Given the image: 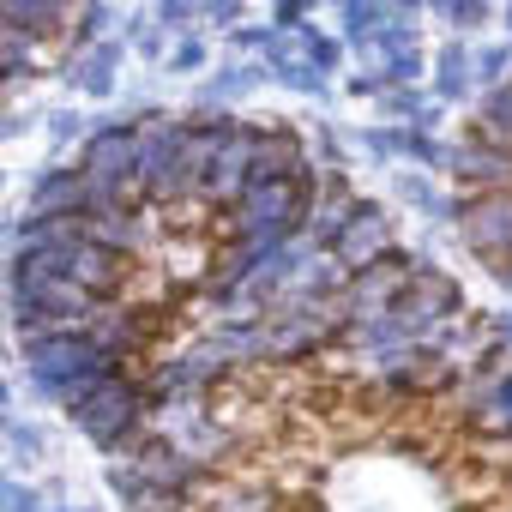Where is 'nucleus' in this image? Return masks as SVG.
<instances>
[{
    "label": "nucleus",
    "mask_w": 512,
    "mask_h": 512,
    "mask_svg": "<svg viewBox=\"0 0 512 512\" xmlns=\"http://www.w3.org/2000/svg\"><path fill=\"white\" fill-rule=\"evenodd\" d=\"M79 422H85V434H97V440H127L133 428H139V398H133V386L127 380H103L79 410H73Z\"/></svg>",
    "instance_id": "7ed1b4c3"
},
{
    "label": "nucleus",
    "mask_w": 512,
    "mask_h": 512,
    "mask_svg": "<svg viewBox=\"0 0 512 512\" xmlns=\"http://www.w3.org/2000/svg\"><path fill=\"white\" fill-rule=\"evenodd\" d=\"M199 512H278V494L253 476H217L199 488Z\"/></svg>",
    "instance_id": "39448f33"
},
{
    "label": "nucleus",
    "mask_w": 512,
    "mask_h": 512,
    "mask_svg": "<svg viewBox=\"0 0 512 512\" xmlns=\"http://www.w3.org/2000/svg\"><path fill=\"white\" fill-rule=\"evenodd\" d=\"M452 169L464 181H476L482 193H512V151H494V145H458L452 151Z\"/></svg>",
    "instance_id": "423d86ee"
},
{
    "label": "nucleus",
    "mask_w": 512,
    "mask_h": 512,
    "mask_svg": "<svg viewBox=\"0 0 512 512\" xmlns=\"http://www.w3.org/2000/svg\"><path fill=\"white\" fill-rule=\"evenodd\" d=\"M205 266H211V247L199 235H175L169 241V272L175 278H205Z\"/></svg>",
    "instance_id": "0eeeda50"
},
{
    "label": "nucleus",
    "mask_w": 512,
    "mask_h": 512,
    "mask_svg": "<svg viewBox=\"0 0 512 512\" xmlns=\"http://www.w3.org/2000/svg\"><path fill=\"white\" fill-rule=\"evenodd\" d=\"M332 260H338V272H368V266H380V260H392V223L380 217V211H356L350 223H344V235L332 241Z\"/></svg>",
    "instance_id": "f257e3e1"
},
{
    "label": "nucleus",
    "mask_w": 512,
    "mask_h": 512,
    "mask_svg": "<svg viewBox=\"0 0 512 512\" xmlns=\"http://www.w3.org/2000/svg\"><path fill=\"white\" fill-rule=\"evenodd\" d=\"M464 241L488 253L494 266L512 260V193H476L464 205Z\"/></svg>",
    "instance_id": "f03ea898"
},
{
    "label": "nucleus",
    "mask_w": 512,
    "mask_h": 512,
    "mask_svg": "<svg viewBox=\"0 0 512 512\" xmlns=\"http://www.w3.org/2000/svg\"><path fill=\"white\" fill-rule=\"evenodd\" d=\"M67 278L103 302V296H115V290H121L127 260H121V253H109L103 241H85V247H73V253H67Z\"/></svg>",
    "instance_id": "20e7f679"
}]
</instances>
